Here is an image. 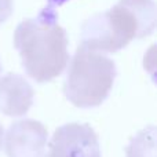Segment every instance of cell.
<instances>
[{"mask_svg":"<svg viewBox=\"0 0 157 157\" xmlns=\"http://www.w3.org/2000/svg\"><path fill=\"white\" fill-rule=\"evenodd\" d=\"M47 136V128L37 120L15 121L6 134V155L7 157H44Z\"/></svg>","mask_w":157,"mask_h":157,"instance_id":"5b68a950","label":"cell"},{"mask_svg":"<svg viewBox=\"0 0 157 157\" xmlns=\"http://www.w3.org/2000/svg\"><path fill=\"white\" fill-rule=\"evenodd\" d=\"M156 128L153 125L142 130L132 138L127 147V157H156Z\"/></svg>","mask_w":157,"mask_h":157,"instance_id":"52a82bcc","label":"cell"},{"mask_svg":"<svg viewBox=\"0 0 157 157\" xmlns=\"http://www.w3.org/2000/svg\"><path fill=\"white\" fill-rule=\"evenodd\" d=\"M44 157H102L98 135L91 125L69 123L57 128Z\"/></svg>","mask_w":157,"mask_h":157,"instance_id":"277c9868","label":"cell"},{"mask_svg":"<svg viewBox=\"0 0 157 157\" xmlns=\"http://www.w3.org/2000/svg\"><path fill=\"white\" fill-rule=\"evenodd\" d=\"M57 19L55 10L44 8L36 18L24 19L14 32V47L22 68L36 83L58 77L71 59L68 36Z\"/></svg>","mask_w":157,"mask_h":157,"instance_id":"6da1fadb","label":"cell"},{"mask_svg":"<svg viewBox=\"0 0 157 157\" xmlns=\"http://www.w3.org/2000/svg\"><path fill=\"white\" fill-rule=\"evenodd\" d=\"M0 72H2V65H0Z\"/></svg>","mask_w":157,"mask_h":157,"instance_id":"8fae6325","label":"cell"},{"mask_svg":"<svg viewBox=\"0 0 157 157\" xmlns=\"http://www.w3.org/2000/svg\"><path fill=\"white\" fill-rule=\"evenodd\" d=\"M156 28L153 0H120L105 13H98L81 25L80 46L91 51L116 52L134 39L152 35Z\"/></svg>","mask_w":157,"mask_h":157,"instance_id":"7a4b0ae2","label":"cell"},{"mask_svg":"<svg viewBox=\"0 0 157 157\" xmlns=\"http://www.w3.org/2000/svg\"><path fill=\"white\" fill-rule=\"evenodd\" d=\"M32 86L25 77L8 73L0 78V113L11 117L24 116L33 105Z\"/></svg>","mask_w":157,"mask_h":157,"instance_id":"8992f818","label":"cell"},{"mask_svg":"<svg viewBox=\"0 0 157 157\" xmlns=\"http://www.w3.org/2000/svg\"><path fill=\"white\" fill-rule=\"evenodd\" d=\"M68 2V0H48V4H47L46 8H50V10H55L57 6H61L62 3Z\"/></svg>","mask_w":157,"mask_h":157,"instance_id":"9c48e42d","label":"cell"},{"mask_svg":"<svg viewBox=\"0 0 157 157\" xmlns=\"http://www.w3.org/2000/svg\"><path fill=\"white\" fill-rule=\"evenodd\" d=\"M116 76L113 59L78 46L69 63L63 94L76 108H97L109 97Z\"/></svg>","mask_w":157,"mask_h":157,"instance_id":"3957f363","label":"cell"},{"mask_svg":"<svg viewBox=\"0 0 157 157\" xmlns=\"http://www.w3.org/2000/svg\"><path fill=\"white\" fill-rule=\"evenodd\" d=\"M13 11H14L13 0H0V25L10 18Z\"/></svg>","mask_w":157,"mask_h":157,"instance_id":"ba28073f","label":"cell"},{"mask_svg":"<svg viewBox=\"0 0 157 157\" xmlns=\"http://www.w3.org/2000/svg\"><path fill=\"white\" fill-rule=\"evenodd\" d=\"M3 136H4V130H3V125L0 124V150L3 147Z\"/></svg>","mask_w":157,"mask_h":157,"instance_id":"30bf717a","label":"cell"}]
</instances>
